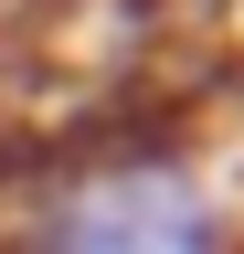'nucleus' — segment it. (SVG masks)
<instances>
[{"instance_id":"1","label":"nucleus","mask_w":244,"mask_h":254,"mask_svg":"<svg viewBox=\"0 0 244 254\" xmlns=\"http://www.w3.org/2000/svg\"><path fill=\"white\" fill-rule=\"evenodd\" d=\"M11 254H244V201L180 138H106L21 201Z\"/></svg>"}]
</instances>
